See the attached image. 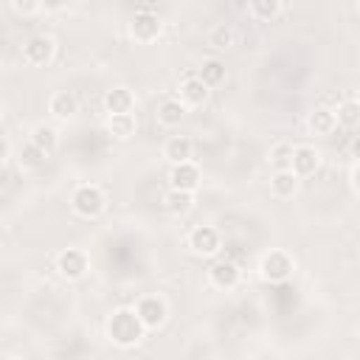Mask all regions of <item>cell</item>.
Listing matches in <instances>:
<instances>
[{
  "label": "cell",
  "mask_w": 360,
  "mask_h": 360,
  "mask_svg": "<svg viewBox=\"0 0 360 360\" xmlns=\"http://www.w3.org/2000/svg\"><path fill=\"white\" fill-rule=\"evenodd\" d=\"M143 332H146L143 321L138 318L135 309H127V307L124 309H115L112 318L107 321V335L118 346H135L143 338Z\"/></svg>",
  "instance_id": "1"
},
{
  "label": "cell",
  "mask_w": 360,
  "mask_h": 360,
  "mask_svg": "<svg viewBox=\"0 0 360 360\" xmlns=\"http://www.w3.org/2000/svg\"><path fill=\"white\" fill-rule=\"evenodd\" d=\"M70 205H73V211L79 217H87V219L90 217H98L104 211V191L98 186H93V183H84V186H79L73 191Z\"/></svg>",
  "instance_id": "2"
},
{
  "label": "cell",
  "mask_w": 360,
  "mask_h": 360,
  "mask_svg": "<svg viewBox=\"0 0 360 360\" xmlns=\"http://www.w3.org/2000/svg\"><path fill=\"white\" fill-rule=\"evenodd\" d=\"M292 259L284 253V250H270L264 259H262V264H259V270H262V278L264 281H270V284H281V281H287L290 276H292Z\"/></svg>",
  "instance_id": "3"
},
{
  "label": "cell",
  "mask_w": 360,
  "mask_h": 360,
  "mask_svg": "<svg viewBox=\"0 0 360 360\" xmlns=\"http://www.w3.org/2000/svg\"><path fill=\"white\" fill-rule=\"evenodd\" d=\"M87 264H90V259H87V253L79 250V248H68V250H62V253L56 256V270H59L65 278H82V276L87 273Z\"/></svg>",
  "instance_id": "4"
},
{
  "label": "cell",
  "mask_w": 360,
  "mask_h": 360,
  "mask_svg": "<svg viewBox=\"0 0 360 360\" xmlns=\"http://www.w3.org/2000/svg\"><path fill=\"white\" fill-rule=\"evenodd\" d=\"M53 51H56V45H53V39L45 37V34H37V37H31V39L22 45V56H25L28 65H48V62L53 59Z\"/></svg>",
  "instance_id": "5"
},
{
  "label": "cell",
  "mask_w": 360,
  "mask_h": 360,
  "mask_svg": "<svg viewBox=\"0 0 360 360\" xmlns=\"http://www.w3.org/2000/svg\"><path fill=\"white\" fill-rule=\"evenodd\" d=\"M135 312H138V318L143 321L146 329H158L166 321V301L158 298V295H146V298L138 301Z\"/></svg>",
  "instance_id": "6"
},
{
  "label": "cell",
  "mask_w": 360,
  "mask_h": 360,
  "mask_svg": "<svg viewBox=\"0 0 360 360\" xmlns=\"http://www.w3.org/2000/svg\"><path fill=\"white\" fill-rule=\"evenodd\" d=\"M160 28L163 25H160L158 14H152V11H138L132 17V25H129V31L138 42H155L160 37Z\"/></svg>",
  "instance_id": "7"
},
{
  "label": "cell",
  "mask_w": 360,
  "mask_h": 360,
  "mask_svg": "<svg viewBox=\"0 0 360 360\" xmlns=\"http://www.w3.org/2000/svg\"><path fill=\"white\" fill-rule=\"evenodd\" d=\"M188 248L197 256H214L219 250V233L211 225H200V228H194L188 233Z\"/></svg>",
  "instance_id": "8"
},
{
  "label": "cell",
  "mask_w": 360,
  "mask_h": 360,
  "mask_svg": "<svg viewBox=\"0 0 360 360\" xmlns=\"http://www.w3.org/2000/svg\"><path fill=\"white\" fill-rule=\"evenodd\" d=\"M169 183L172 188H183V191H194L200 186V169L186 160V163H172V172H169Z\"/></svg>",
  "instance_id": "9"
},
{
  "label": "cell",
  "mask_w": 360,
  "mask_h": 360,
  "mask_svg": "<svg viewBox=\"0 0 360 360\" xmlns=\"http://www.w3.org/2000/svg\"><path fill=\"white\" fill-rule=\"evenodd\" d=\"M208 98V84L200 76H186L180 82V101L186 107H200Z\"/></svg>",
  "instance_id": "10"
},
{
  "label": "cell",
  "mask_w": 360,
  "mask_h": 360,
  "mask_svg": "<svg viewBox=\"0 0 360 360\" xmlns=\"http://www.w3.org/2000/svg\"><path fill=\"white\" fill-rule=\"evenodd\" d=\"M208 276H211V284L219 287V290H231V287L239 284V267L233 262H228V259L214 262L211 270H208Z\"/></svg>",
  "instance_id": "11"
},
{
  "label": "cell",
  "mask_w": 360,
  "mask_h": 360,
  "mask_svg": "<svg viewBox=\"0 0 360 360\" xmlns=\"http://www.w3.org/2000/svg\"><path fill=\"white\" fill-rule=\"evenodd\" d=\"M318 166H321V155H318L312 146H295V149H292V172H295L298 177L315 174Z\"/></svg>",
  "instance_id": "12"
},
{
  "label": "cell",
  "mask_w": 360,
  "mask_h": 360,
  "mask_svg": "<svg viewBox=\"0 0 360 360\" xmlns=\"http://www.w3.org/2000/svg\"><path fill=\"white\" fill-rule=\"evenodd\" d=\"M135 107V96L127 90V87H112L104 93V110L110 115H118V112H132Z\"/></svg>",
  "instance_id": "13"
},
{
  "label": "cell",
  "mask_w": 360,
  "mask_h": 360,
  "mask_svg": "<svg viewBox=\"0 0 360 360\" xmlns=\"http://www.w3.org/2000/svg\"><path fill=\"white\" fill-rule=\"evenodd\" d=\"M307 127H309V132H315V135H329V132L338 127V115H335V110H329V107H315V110L307 115Z\"/></svg>",
  "instance_id": "14"
},
{
  "label": "cell",
  "mask_w": 360,
  "mask_h": 360,
  "mask_svg": "<svg viewBox=\"0 0 360 360\" xmlns=\"http://www.w3.org/2000/svg\"><path fill=\"white\" fill-rule=\"evenodd\" d=\"M191 152H194V143L186 135H174L163 146V155L169 158V163H186V160H191Z\"/></svg>",
  "instance_id": "15"
},
{
  "label": "cell",
  "mask_w": 360,
  "mask_h": 360,
  "mask_svg": "<svg viewBox=\"0 0 360 360\" xmlns=\"http://www.w3.org/2000/svg\"><path fill=\"white\" fill-rule=\"evenodd\" d=\"M48 110H51V115H56V118L68 121V118H70V115L79 110V101H76V96H73V93L59 90V93H53V96H51Z\"/></svg>",
  "instance_id": "16"
},
{
  "label": "cell",
  "mask_w": 360,
  "mask_h": 360,
  "mask_svg": "<svg viewBox=\"0 0 360 360\" xmlns=\"http://www.w3.org/2000/svg\"><path fill=\"white\" fill-rule=\"evenodd\" d=\"M270 188L276 197H292L298 191V174L292 169H276L273 180H270Z\"/></svg>",
  "instance_id": "17"
},
{
  "label": "cell",
  "mask_w": 360,
  "mask_h": 360,
  "mask_svg": "<svg viewBox=\"0 0 360 360\" xmlns=\"http://www.w3.org/2000/svg\"><path fill=\"white\" fill-rule=\"evenodd\" d=\"M183 115H186V104H183L180 98H163L160 107H158V121H160L163 127H174V124H180Z\"/></svg>",
  "instance_id": "18"
},
{
  "label": "cell",
  "mask_w": 360,
  "mask_h": 360,
  "mask_svg": "<svg viewBox=\"0 0 360 360\" xmlns=\"http://www.w3.org/2000/svg\"><path fill=\"white\" fill-rule=\"evenodd\" d=\"M163 205H166V211L169 214H188L191 211V205H194V197H191V191H183V188H172L166 197H163Z\"/></svg>",
  "instance_id": "19"
},
{
  "label": "cell",
  "mask_w": 360,
  "mask_h": 360,
  "mask_svg": "<svg viewBox=\"0 0 360 360\" xmlns=\"http://www.w3.org/2000/svg\"><path fill=\"white\" fill-rule=\"evenodd\" d=\"M31 143H37L48 158L56 152V146H59V138H56V129H51V127H45V124H39V127H34V132H31Z\"/></svg>",
  "instance_id": "20"
},
{
  "label": "cell",
  "mask_w": 360,
  "mask_h": 360,
  "mask_svg": "<svg viewBox=\"0 0 360 360\" xmlns=\"http://www.w3.org/2000/svg\"><path fill=\"white\" fill-rule=\"evenodd\" d=\"M107 129H110L115 138L127 141V138L135 132V115H132V112H118V115H110Z\"/></svg>",
  "instance_id": "21"
},
{
  "label": "cell",
  "mask_w": 360,
  "mask_h": 360,
  "mask_svg": "<svg viewBox=\"0 0 360 360\" xmlns=\"http://www.w3.org/2000/svg\"><path fill=\"white\" fill-rule=\"evenodd\" d=\"M236 42V31L231 28V25H214L211 28V34H208V45H214L217 51H228L231 45Z\"/></svg>",
  "instance_id": "22"
},
{
  "label": "cell",
  "mask_w": 360,
  "mask_h": 360,
  "mask_svg": "<svg viewBox=\"0 0 360 360\" xmlns=\"http://www.w3.org/2000/svg\"><path fill=\"white\" fill-rule=\"evenodd\" d=\"M197 76H200V79H202L208 87H214V84H219V82L225 79V65H222L219 59H205Z\"/></svg>",
  "instance_id": "23"
},
{
  "label": "cell",
  "mask_w": 360,
  "mask_h": 360,
  "mask_svg": "<svg viewBox=\"0 0 360 360\" xmlns=\"http://www.w3.org/2000/svg\"><path fill=\"white\" fill-rule=\"evenodd\" d=\"M45 158H48V155H45L37 143H25L22 152H20V166H22V169H39V166L45 163Z\"/></svg>",
  "instance_id": "24"
},
{
  "label": "cell",
  "mask_w": 360,
  "mask_h": 360,
  "mask_svg": "<svg viewBox=\"0 0 360 360\" xmlns=\"http://www.w3.org/2000/svg\"><path fill=\"white\" fill-rule=\"evenodd\" d=\"M250 11L256 20H273L281 11V0H250Z\"/></svg>",
  "instance_id": "25"
},
{
  "label": "cell",
  "mask_w": 360,
  "mask_h": 360,
  "mask_svg": "<svg viewBox=\"0 0 360 360\" xmlns=\"http://www.w3.org/2000/svg\"><path fill=\"white\" fill-rule=\"evenodd\" d=\"M292 149L295 146H290V143H276L273 152H270L273 166L276 169H292Z\"/></svg>",
  "instance_id": "26"
},
{
  "label": "cell",
  "mask_w": 360,
  "mask_h": 360,
  "mask_svg": "<svg viewBox=\"0 0 360 360\" xmlns=\"http://www.w3.org/2000/svg\"><path fill=\"white\" fill-rule=\"evenodd\" d=\"M335 115H338V124H346V127L357 124L360 121V101H343L335 110Z\"/></svg>",
  "instance_id": "27"
},
{
  "label": "cell",
  "mask_w": 360,
  "mask_h": 360,
  "mask_svg": "<svg viewBox=\"0 0 360 360\" xmlns=\"http://www.w3.org/2000/svg\"><path fill=\"white\" fill-rule=\"evenodd\" d=\"M11 6L17 14H34L42 6V0H11Z\"/></svg>",
  "instance_id": "28"
},
{
  "label": "cell",
  "mask_w": 360,
  "mask_h": 360,
  "mask_svg": "<svg viewBox=\"0 0 360 360\" xmlns=\"http://www.w3.org/2000/svg\"><path fill=\"white\" fill-rule=\"evenodd\" d=\"M352 158H357V160H360V135L352 141Z\"/></svg>",
  "instance_id": "29"
},
{
  "label": "cell",
  "mask_w": 360,
  "mask_h": 360,
  "mask_svg": "<svg viewBox=\"0 0 360 360\" xmlns=\"http://www.w3.org/2000/svg\"><path fill=\"white\" fill-rule=\"evenodd\" d=\"M352 183H354V188H357V194H360V166L354 169V174H352Z\"/></svg>",
  "instance_id": "30"
},
{
  "label": "cell",
  "mask_w": 360,
  "mask_h": 360,
  "mask_svg": "<svg viewBox=\"0 0 360 360\" xmlns=\"http://www.w3.org/2000/svg\"><path fill=\"white\" fill-rule=\"evenodd\" d=\"M357 11H360V0H357Z\"/></svg>",
  "instance_id": "31"
},
{
  "label": "cell",
  "mask_w": 360,
  "mask_h": 360,
  "mask_svg": "<svg viewBox=\"0 0 360 360\" xmlns=\"http://www.w3.org/2000/svg\"><path fill=\"white\" fill-rule=\"evenodd\" d=\"M357 101H360V98H357Z\"/></svg>",
  "instance_id": "32"
}]
</instances>
